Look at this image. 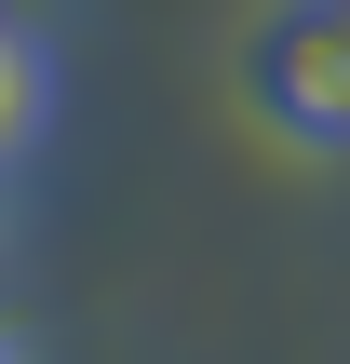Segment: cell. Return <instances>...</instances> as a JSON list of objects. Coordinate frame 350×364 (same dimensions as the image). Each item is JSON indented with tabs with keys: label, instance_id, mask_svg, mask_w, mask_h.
Instances as JSON below:
<instances>
[{
	"label": "cell",
	"instance_id": "obj_1",
	"mask_svg": "<svg viewBox=\"0 0 350 364\" xmlns=\"http://www.w3.org/2000/svg\"><path fill=\"white\" fill-rule=\"evenodd\" d=\"M243 95L283 149L350 162V0H270V27L243 41Z\"/></svg>",
	"mask_w": 350,
	"mask_h": 364
},
{
	"label": "cell",
	"instance_id": "obj_2",
	"mask_svg": "<svg viewBox=\"0 0 350 364\" xmlns=\"http://www.w3.org/2000/svg\"><path fill=\"white\" fill-rule=\"evenodd\" d=\"M40 122H54V54H40V41H27V27L0 14V162H13V149H27Z\"/></svg>",
	"mask_w": 350,
	"mask_h": 364
},
{
	"label": "cell",
	"instance_id": "obj_3",
	"mask_svg": "<svg viewBox=\"0 0 350 364\" xmlns=\"http://www.w3.org/2000/svg\"><path fill=\"white\" fill-rule=\"evenodd\" d=\"M0 364H13V338H0Z\"/></svg>",
	"mask_w": 350,
	"mask_h": 364
}]
</instances>
